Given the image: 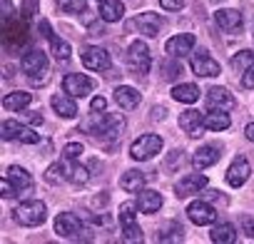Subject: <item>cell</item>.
<instances>
[{
	"label": "cell",
	"mask_w": 254,
	"mask_h": 244,
	"mask_svg": "<svg viewBox=\"0 0 254 244\" xmlns=\"http://www.w3.org/2000/svg\"><path fill=\"white\" fill-rule=\"evenodd\" d=\"M137 202H125V204H120V222H122V227L125 224H135V217H137Z\"/></svg>",
	"instance_id": "obj_35"
},
{
	"label": "cell",
	"mask_w": 254,
	"mask_h": 244,
	"mask_svg": "<svg viewBox=\"0 0 254 244\" xmlns=\"http://www.w3.org/2000/svg\"><path fill=\"white\" fill-rule=\"evenodd\" d=\"M20 120L28 125H43V115L40 112H30V110H20Z\"/></svg>",
	"instance_id": "obj_40"
},
{
	"label": "cell",
	"mask_w": 254,
	"mask_h": 244,
	"mask_svg": "<svg viewBox=\"0 0 254 244\" xmlns=\"http://www.w3.org/2000/svg\"><path fill=\"white\" fill-rule=\"evenodd\" d=\"M219 150L214 147V145H204V147H199L197 152H194V157H192V162H194V167L197 170H207V167H212V165H217L219 162Z\"/></svg>",
	"instance_id": "obj_22"
},
{
	"label": "cell",
	"mask_w": 254,
	"mask_h": 244,
	"mask_svg": "<svg viewBox=\"0 0 254 244\" xmlns=\"http://www.w3.org/2000/svg\"><path fill=\"white\" fill-rule=\"evenodd\" d=\"M50 48H53V55H55V60L58 62H65V60H70V45L65 43V40H60V38H50Z\"/></svg>",
	"instance_id": "obj_34"
},
{
	"label": "cell",
	"mask_w": 254,
	"mask_h": 244,
	"mask_svg": "<svg viewBox=\"0 0 254 244\" xmlns=\"http://www.w3.org/2000/svg\"><path fill=\"white\" fill-rule=\"evenodd\" d=\"M244 135H247L249 142H254V122H249V125L244 127Z\"/></svg>",
	"instance_id": "obj_47"
},
{
	"label": "cell",
	"mask_w": 254,
	"mask_h": 244,
	"mask_svg": "<svg viewBox=\"0 0 254 244\" xmlns=\"http://www.w3.org/2000/svg\"><path fill=\"white\" fill-rule=\"evenodd\" d=\"M239 224H242V232H244L249 239H254V217H252V214H244V217L239 219Z\"/></svg>",
	"instance_id": "obj_41"
},
{
	"label": "cell",
	"mask_w": 254,
	"mask_h": 244,
	"mask_svg": "<svg viewBox=\"0 0 254 244\" xmlns=\"http://www.w3.org/2000/svg\"><path fill=\"white\" fill-rule=\"evenodd\" d=\"M50 105H53V110L60 115V117H75L77 115V105H75V97L72 95H53V100H50Z\"/></svg>",
	"instance_id": "obj_23"
},
{
	"label": "cell",
	"mask_w": 254,
	"mask_h": 244,
	"mask_svg": "<svg viewBox=\"0 0 254 244\" xmlns=\"http://www.w3.org/2000/svg\"><path fill=\"white\" fill-rule=\"evenodd\" d=\"M234 105H237V100L227 87H209L207 90V107L209 110H232Z\"/></svg>",
	"instance_id": "obj_14"
},
{
	"label": "cell",
	"mask_w": 254,
	"mask_h": 244,
	"mask_svg": "<svg viewBox=\"0 0 254 244\" xmlns=\"http://www.w3.org/2000/svg\"><path fill=\"white\" fill-rule=\"evenodd\" d=\"M214 23H217L222 30H227V33L242 30V15H239L237 10H229V8L217 10V13H214Z\"/></svg>",
	"instance_id": "obj_20"
},
{
	"label": "cell",
	"mask_w": 254,
	"mask_h": 244,
	"mask_svg": "<svg viewBox=\"0 0 254 244\" xmlns=\"http://www.w3.org/2000/svg\"><path fill=\"white\" fill-rule=\"evenodd\" d=\"M30 102H33V95L25 92V90H15V92H10V95L3 97V107H5L8 112H20V110H25Z\"/></svg>",
	"instance_id": "obj_26"
},
{
	"label": "cell",
	"mask_w": 254,
	"mask_h": 244,
	"mask_svg": "<svg viewBox=\"0 0 254 244\" xmlns=\"http://www.w3.org/2000/svg\"><path fill=\"white\" fill-rule=\"evenodd\" d=\"M92 87H95V82L87 75H75L72 72V75H65V80H63V90L72 97H85V95L92 92Z\"/></svg>",
	"instance_id": "obj_12"
},
{
	"label": "cell",
	"mask_w": 254,
	"mask_h": 244,
	"mask_svg": "<svg viewBox=\"0 0 254 244\" xmlns=\"http://www.w3.org/2000/svg\"><path fill=\"white\" fill-rule=\"evenodd\" d=\"M125 15V3L122 0H102L100 3V18L105 23H117Z\"/></svg>",
	"instance_id": "obj_27"
},
{
	"label": "cell",
	"mask_w": 254,
	"mask_h": 244,
	"mask_svg": "<svg viewBox=\"0 0 254 244\" xmlns=\"http://www.w3.org/2000/svg\"><path fill=\"white\" fill-rule=\"evenodd\" d=\"M80 155H82V145H80V142H70V145H65V147H63V157H65V160H70V162H72V160H77Z\"/></svg>",
	"instance_id": "obj_39"
},
{
	"label": "cell",
	"mask_w": 254,
	"mask_h": 244,
	"mask_svg": "<svg viewBox=\"0 0 254 244\" xmlns=\"http://www.w3.org/2000/svg\"><path fill=\"white\" fill-rule=\"evenodd\" d=\"M58 8L67 15H77L85 10V0H58Z\"/></svg>",
	"instance_id": "obj_36"
},
{
	"label": "cell",
	"mask_w": 254,
	"mask_h": 244,
	"mask_svg": "<svg viewBox=\"0 0 254 244\" xmlns=\"http://www.w3.org/2000/svg\"><path fill=\"white\" fill-rule=\"evenodd\" d=\"M55 232L65 239H80L82 234H87L85 224L80 222V217H75L72 212H63L55 217Z\"/></svg>",
	"instance_id": "obj_5"
},
{
	"label": "cell",
	"mask_w": 254,
	"mask_h": 244,
	"mask_svg": "<svg viewBox=\"0 0 254 244\" xmlns=\"http://www.w3.org/2000/svg\"><path fill=\"white\" fill-rule=\"evenodd\" d=\"M207 187V177L204 175H185L177 184H175V194L180 197V199H185V197H190V194H197L199 189H204Z\"/></svg>",
	"instance_id": "obj_15"
},
{
	"label": "cell",
	"mask_w": 254,
	"mask_h": 244,
	"mask_svg": "<svg viewBox=\"0 0 254 244\" xmlns=\"http://www.w3.org/2000/svg\"><path fill=\"white\" fill-rule=\"evenodd\" d=\"M192 48H194V35H190V33L175 35V38H170L167 45H165V50H167L170 58H185V55L192 53Z\"/></svg>",
	"instance_id": "obj_16"
},
{
	"label": "cell",
	"mask_w": 254,
	"mask_h": 244,
	"mask_svg": "<svg viewBox=\"0 0 254 244\" xmlns=\"http://www.w3.org/2000/svg\"><path fill=\"white\" fill-rule=\"evenodd\" d=\"M0 194H3L5 199H10V197H15V194H18V189L13 187V182H10L8 177H5L3 182H0Z\"/></svg>",
	"instance_id": "obj_42"
},
{
	"label": "cell",
	"mask_w": 254,
	"mask_h": 244,
	"mask_svg": "<svg viewBox=\"0 0 254 244\" xmlns=\"http://www.w3.org/2000/svg\"><path fill=\"white\" fill-rule=\"evenodd\" d=\"M177 162H182V152L180 150H175V152H170V162H167V170H172Z\"/></svg>",
	"instance_id": "obj_46"
},
{
	"label": "cell",
	"mask_w": 254,
	"mask_h": 244,
	"mask_svg": "<svg viewBox=\"0 0 254 244\" xmlns=\"http://www.w3.org/2000/svg\"><path fill=\"white\" fill-rule=\"evenodd\" d=\"M180 127H182L185 135H190V137H202V132L207 130L204 115H199L197 110H185V112L180 115Z\"/></svg>",
	"instance_id": "obj_10"
},
{
	"label": "cell",
	"mask_w": 254,
	"mask_h": 244,
	"mask_svg": "<svg viewBox=\"0 0 254 244\" xmlns=\"http://www.w3.org/2000/svg\"><path fill=\"white\" fill-rule=\"evenodd\" d=\"M249 175H252L249 162H247L244 157H237V160L229 165V170H227V184H229V187H242V184L249 180Z\"/></svg>",
	"instance_id": "obj_17"
},
{
	"label": "cell",
	"mask_w": 254,
	"mask_h": 244,
	"mask_svg": "<svg viewBox=\"0 0 254 244\" xmlns=\"http://www.w3.org/2000/svg\"><path fill=\"white\" fill-rule=\"evenodd\" d=\"M212 3H222V0H212Z\"/></svg>",
	"instance_id": "obj_48"
},
{
	"label": "cell",
	"mask_w": 254,
	"mask_h": 244,
	"mask_svg": "<svg viewBox=\"0 0 254 244\" xmlns=\"http://www.w3.org/2000/svg\"><path fill=\"white\" fill-rule=\"evenodd\" d=\"M187 217H190L192 224H197V227H207V224H214V222H217V209H214L212 204L197 199V202H192V204L187 207Z\"/></svg>",
	"instance_id": "obj_8"
},
{
	"label": "cell",
	"mask_w": 254,
	"mask_h": 244,
	"mask_svg": "<svg viewBox=\"0 0 254 244\" xmlns=\"http://www.w3.org/2000/svg\"><path fill=\"white\" fill-rule=\"evenodd\" d=\"M125 130V120L122 115H102L95 125H92V137L105 142V140H117Z\"/></svg>",
	"instance_id": "obj_2"
},
{
	"label": "cell",
	"mask_w": 254,
	"mask_h": 244,
	"mask_svg": "<svg viewBox=\"0 0 254 244\" xmlns=\"http://www.w3.org/2000/svg\"><path fill=\"white\" fill-rule=\"evenodd\" d=\"M204 125H207V130H212V132H222V130H227V127L232 125V120H229L227 110H209V112L204 115Z\"/></svg>",
	"instance_id": "obj_28"
},
{
	"label": "cell",
	"mask_w": 254,
	"mask_h": 244,
	"mask_svg": "<svg viewBox=\"0 0 254 244\" xmlns=\"http://www.w3.org/2000/svg\"><path fill=\"white\" fill-rule=\"evenodd\" d=\"M192 72L199 75V77H217L219 75V62L209 53L199 50L197 55H192Z\"/></svg>",
	"instance_id": "obj_11"
},
{
	"label": "cell",
	"mask_w": 254,
	"mask_h": 244,
	"mask_svg": "<svg viewBox=\"0 0 254 244\" xmlns=\"http://www.w3.org/2000/svg\"><path fill=\"white\" fill-rule=\"evenodd\" d=\"M135 23H137L140 33L147 35V38H155V35L162 30V25H165L162 15H157V13H142V15H137Z\"/></svg>",
	"instance_id": "obj_18"
},
{
	"label": "cell",
	"mask_w": 254,
	"mask_h": 244,
	"mask_svg": "<svg viewBox=\"0 0 254 244\" xmlns=\"http://www.w3.org/2000/svg\"><path fill=\"white\" fill-rule=\"evenodd\" d=\"M162 194L160 192H155V189H140L137 192V207H140V212H145V214H155L160 207H162Z\"/></svg>",
	"instance_id": "obj_19"
},
{
	"label": "cell",
	"mask_w": 254,
	"mask_h": 244,
	"mask_svg": "<svg viewBox=\"0 0 254 244\" xmlns=\"http://www.w3.org/2000/svg\"><path fill=\"white\" fill-rule=\"evenodd\" d=\"M70 160H65V167H67V180L72 182V184H85L87 180H90V175H87V170L82 167V165H67Z\"/></svg>",
	"instance_id": "obj_33"
},
{
	"label": "cell",
	"mask_w": 254,
	"mask_h": 244,
	"mask_svg": "<svg viewBox=\"0 0 254 244\" xmlns=\"http://www.w3.org/2000/svg\"><path fill=\"white\" fill-rule=\"evenodd\" d=\"M127 65H130V70H132L137 77L150 72V67H152V58H150V48H147V43L135 40V43L130 45V50H127Z\"/></svg>",
	"instance_id": "obj_3"
},
{
	"label": "cell",
	"mask_w": 254,
	"mask_h": 244,
	"mask_svg": "<svg viewBox=\"0 0 254 244\" xmlns=\"http://www.w3.org/2000/svg\"><path fill=\"white\" fill-rule=\"evenodd\" d=\"M82 65L87 70H95V72H102L110 67V53L105 48H87L82 53Z\"/></svg>",
	"instance_id": "obj_13"
},
{
	"label": "cell",
	"mask_w": 254,
	"mask_h": 244,
	"mask_svg": "<svg viewBox=\"0 0 254 244\" xmlns=\"http://www.w3.org/2000/svg\"><path fill=\"white\" fill-rule=\"evenodd\" d=\"M145 237H142V229L137 227V224H125L122 227V242H142Z\"/></svg>",
	"instance_id": "obj_37"
},
{
	"label": "cell",
	"mask_w": 254,
	"mask_h": 244,
	"mask_svg": "<svg viewBox=\"0 0 254 244\" xmlns=\"http://www.w3.org/2000/svg\"><path fill=\"white\" fill-rule=\"evenodd\" d=\"M115 102L122 107V110H135L140 105V92L130 85H120L115 90Z\"/></svg>",
	"instance_id": "obj_21"
},
{
	"label": "cell",
	"mask_w": 254,
	"mask_h": 244,
	"mask_svg": "<svg viewBox=\"0 0 254 244\" xmlns=\"http://www.w3.org/2000/svg\"><path fill=\"white\" fill-rule=\"evenodd\" d=\"M28 40V25L18 18V20H5L3 25V43L5 48H20L23 43Z\"/></svg>",
	"instance_id": "obj_7"
},
{
	"label": "cell",
	"mask_w": 254,
	"mask_h": 244,
	"mask_svg": "<svg viewBox=\"0 0 254 244\" xmlns=\"http://www.w3.org/2000/svg\"><path fill=\"white\" fill-rule=\"evenodd\" d=\"M20 67H23V72H25V75H30V77L48 75V58H45V53H43V50H30V53H25V55H23Z\"/></svg>",
	"instance_id": "obj_9"
},
{
	"label": "cell",
	"mask_w": 254,
	"mask_h": 244,
	"mask_svg": "<svg viewBox=\"0 0 254 244\" xmlns=\"http://www.w3.org/2000/svg\"><path fill=\"white\" fill-rule=\"evenodd\" d=\"M209 239H212L214 244H234V239H237V229H234L229 222H219V224L209 232Z\"/></svg>",
	"instance_id": "obj_30"
},
{
	"label": "cell",
	"mask_w": 254,
	"mask_h": 244,
	"mask_svg": "<svg viewBox=\"0 0 254 244\" xmlns=\"http://www.w3.org/2000/svg\"><path fill=\"white\" fill-rule=\"evenodd\" d=\"M160 150H162V137L160 135H142L140 140L132 142L130 157L137 160V162H145V160H152L155 155H160Z\"/></svg>",
	"instance_id": "obj_4"
},
{
	"label": "cell",
	"mask_w": 254,
	"mask_h": 244,
	"mask_svg": "<svg viewBox=\"0 0 254 244\" xmlns=\"http://www.w3.org/2000/svg\"><path fill=\"white\" fill-rule=\"evenodd\" d=\"M172 97L177 102H185V105H192L199 100V87L194 82H180L175 90H172Z\"/></svg>",
	"instance_id": "obj_29"
},
{
	"label": "cell",
	"mask_w": 254,
	"mask_h": 244,
	"mask_svg": "<svg viewBox=\"0 0 254 244\" xmlns=\"http://www.w3.org/2000/svg\"><path fill=\"white\" fill-rule=\"evenodd\" d=\"M252 65H254V53H252V50H239V53L232 58V67H234L237 72H247Z\"/></svg>",
	"instance_id": "obj_32"
},
{
	"label": "cell",
	"mask_w": 254,
	"mask_h": 244,
	"mask_svg": "<svg viewBox=\"0 0 254 244\" xmlns=\"http://www.w3.org/2000/svg\"><path fill=\"white\" fill-rule=\"evenodd\" d=\"M160 5L165 10H182L185 8V0H160Z\"/></svg>",
	"instance_id": "obj_43"
},
{
	"label": "cell",
	"mask_w": 254,
	"mask_h": 244,
	"mask_svg": "<svg viewBox=\"0 0 254 244\" xmlns=\"http://www.w3.org/2000/svg\"><path fill=\"white\" fill-rule=\"evenodd\" d=\"M15 222L23 224V227H40L48 217V207L38 199H30V202H23L15 207Z\"/></svg>",
	"instance_id": "obj_1"
},
{
	"label": "cell",
	"mask_w": 254,
	"mask_h": 244,
	"mask_svg": "<svg viewBox=\"0 0 254 244\" xmlns=\"http://www.w3.org/2000/svg\"><path fill=\"white\" fill-rule=\"evenodd\" d=\"M242 87H247V90H252V87H254V65L242 75Z\"/></svg>",
	"instance_id": "obj_44"
},
{
	"label": "cell",
	"mask_w": 254,
	"mask_h": 244,
	"mask_svg": "<svg viewBox=\"0 0 254 244\" xmlns=\"http://www.w3.org/2000/svg\"><path fill=\"white\" fill-rule=\"evenodd\" d=\"M105 107H107V100H105V97H95V100L90 102V110H92V112H102Z\"/></svg>",
	"instance_id": "obj_45"
},
{
	"label": "cell",
	"mask_w": 254,
	"mask_h": 244,
	"mask_svg": "<svg viewBox=\"0 0 254 244\" xmlns=\"http://www.w3.org/2000/svg\"><path fill=\"white\" fill-rule=\"evenodd\" d=\"M67 180V167H65V162H55V165H50L48 170H45V182L48 184H60V182H65Z\"/></svg>",
	"instance_id": "obj_31"
},
{
	"label": "cell",
	"mask_w": 254,
	"mask_h": 244,
	"mask_svg": "<svg viewBox=\"0 0 254 244\" xmlns=\"http://www.w3.org/2000/svg\"><path fill=\"white\" fill-rule=\"evenodd\" d=\"M10 182H13V187L18 189V194L20 192H30L33 189V177H30V172L28 170H23V167H18V165H13L10 170H8V175H5Z\"/></svg>",
	"instance_id": "obj_24"
},
{
	"label": "cell",
	"mask_w": 254,
	"mask_h": 244,
	"mask_svg": "<svg viewBox=\"0 0 254 244\" xmlns=\"http://www.w3.org/2000/svg\"><path fill=\"white\" fill-rule=\"evenodd\" d=\"M145 184H147V175L140 170H127L120 180V187L125 192H140V189H145Z\"/></svg>",
	"instance_id": "obj_25"
},
{
	"label": "cell",
	"mask_w": 254,
	"mask_h": 244,
	"mask_svg": "<svg viewBox=\"0 0 254 244\" xmlns=\"http://www.w3.org/2000/svg\"><path fill=\"white\" fill-rule=\"evenodd\" d=\"M162 72H165V75H162L165 80H175V77H180V75H182V62H180V58L165 62V65H162Z\"/></svg>",
	"instance_id": "obj_38"
},
{
	"label": "cell",
	"mask_w": 254,
	"mask_h": 244,
	"mask_svg": "<svg viewBox=\"0 0 254 244\" xmlns=\"http://www.w3.org/2000/svg\"><path fill=\"white\" fill-rule=\"evenodd\" d=\"M0 135H3V140H20L25 145L40 142V135H35V130L20 125V122H15V120H5L3 125H0Z\"/></svg>",
	"instance_id": "obj_6"
}]
</instances>
